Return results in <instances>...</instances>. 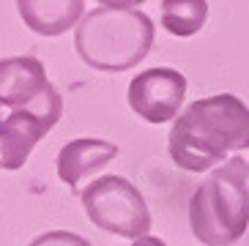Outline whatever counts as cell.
Returning a JSON list of instances; mask_svg holds the SVG:
<instances>
[{"label":"cell","mask_w":249,"mask_h":246,"mask_svg":"<svg viewBox=\"0 0 249 246\" xmlns=\"http://www.w3.org/2000/svg\"><path fill=\"white\" fill-rule=\"evenodd\" d=\"M170 159L186 173H205L235 151H249V107L233 93L192 102L170 129Z\"/></svg>","instance_id":"6da1fadb"},{"label":"cell","mask_w":249,"mask_h":246,"mask_svg":"<svg viewBox=\"0 0 249 246\" xmlns=\"http://www.w3.org/2000/svg\"><path fill=\"white\" fill-rule=\"evenodd\" d=\"M156 28L137 8H93L74 30V50L93 71H129L154 50Z\"/></svg>","instance_id":"7a4b0ae2"},{"label":"cell","mask_w":249,"mask_h":246,"mask_svg":"<svg viewBox=\"0 0 249 246\" xmlns=\"http://www.w3.org/2000/svg\"><path fill=\"white\" fill-rule=\"evenodd\" d=\"M192 235L203 246H233L249 227V161L230 156L189 200Z\"/></svg>","instance_id":"3957f363"},{"label":"cell","mask_w":249,"mask_h":246,"mask_svg":"<svg viewBox=\"0 0 249 246\" xmlns=\"http://www.w3.org/2000/svg\"><path fill=\"white\" fill-rule=\"evenodd\" d=\"M80 203L90 225L121 238H145L151 230V211L142 192L124 175L96 178L80 192Z\"/></svg>","instance_id":"277c9868"},{"label":"cell","mask_w":249,"mask_h":246,"mask_svg":"<svg viewBox=\"0 0 249 246\" xmlns=\"http://www.w3.org/2000/svg\"><path fill=\"white\" fill-rule=\"evenodd\" d=\"M63 115V99L52 88L38 102L22 109H11L0 118V170H19L30 159L33 148Z\"/></svg>","instance_id":"5b68a950"},{"label":"cell","mask_w":249,"mask_h":246,"mask_svg":"<svg viewBox=\"0 0 249 246\" xmlns=\"http://www.w3.org/2000/svg\"><path fill=\"white\" fill-rule=\"evenodd\" d=\"M183 96H186V77L170 66L140 71L129 82V107L148 123L176 121Z\"/></svg>","instance_id":"8992f818"},{"label":"cell","mask_w":249,"mask_h":246,"mask_svg":"<svg viewBox=\"0 0 249 246\" xmlns=\"http://www.w3.org/2000/svg\"><path fill=\"white\" fill-rule=\"evenodd\" d=\"M44 63L33 55L0 58V107L22 109L52 90Z\"/></svg>","instance_id":"52a82bcc"},{"label":"cell","mask_w":249,"mask_h":246,"mask_svg":"<svg viewBox=\"0 0 249 246\" xmlns=\"http://www.w3.org/2000/svg\"><path fill=\"white\" fill-rule=\"evenodd\" d=\"M115 156H118L115 142H107V140H99V137H77L60 148L58 178L69 189H74L88 175H96L110 161H115Z\"/></svg>","instance_id":"ba28073f"},{"label":"cell","mask_w":249,"mask_h":246,"mask_svg":"<svg viewBox=\"0 0 249 246\" xmlns=\"http://www.w3.org/2000/svg\"><path fill=\"white\" fill-rule=\"evenodd\" d=\"M17 14L36 36H60L85 17V0H17Z\"/></svg>","instance_id":"9c48e42d"},{"label":"cell","mask_w":249,"mask_h":246,"mask_svg":"<svg viewBox=\"0 0 249 246\" xmlns=\"http://www.w3.org/2000/svg\"><path fill=\"white\" fill-rule=\"evenodd\" d=\"M208 0H161V28L170 36L189 38L205 28Z\"/></svg>","instance_id":"30bf717a"},{"label":"cell","mask_w":249,"mask_h":246,"mask_svg":"<svg viewBox=\"0 0 249 246\" xmlns=\"http://www.w3.org/2000/svg\"><path fill=\"white\" fill-rule=\"evenodd\" d=\"M28 246H90V241H85L82 235L69 232V230H50L44 235L33 238Z\"/></svg>","instance_id":"8fae6325"},{"label":"cell","mask_w":249,"mask_h":246,"mask_svg":"<svg viewBox=\"0 0 249 246\" xmlns=\"http://www.w3.org/2000/svg\"><path fill=\"white\" fill-rule=\"evenodd\" d=\"M99 3L107 8H134V6H142L145 0H99Z\"/></svg>","instance_id":"7c38bea8"},{"label":"cell","mask_w":249,"mask_h":246,"mask_svg":"<svg viewBox=\"0 0 249 246\" xmlns=\"http://www.w3.org/2000/svg\"><path fill=\"white\" fill-rule=\"evenodd\" d=\"M132 246H167L161 238H154V235H145V238H137Z\"/></svg>","instance_id":"4fadbf2b"}]
</instances>
